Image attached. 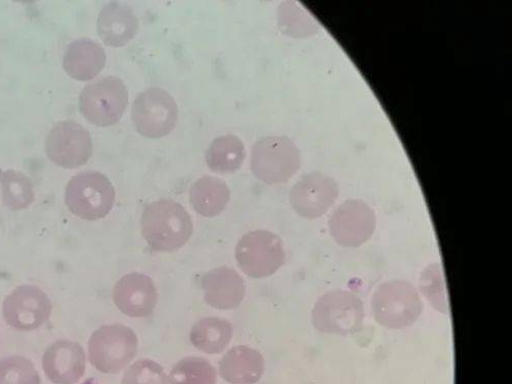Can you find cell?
Instances as JSON below:
<instances>
[{"label":"cell","instance_id":"1","mask_svg":"<svg viewBox=\"0 0 512 384\" xmlns=\"http://www.w3.org/2000/svg\"><path fill=\"white\" fill-rule=\"evenodd\" d=\"M141 227L147 244L158 252L182 248L193 234L189 212L182 204L169 199L150 203L143 212Z\"/></svg>","mask_w":512,"mask_h":384},{"label":"cell","instance_id":"2","mask_svg":"<svg viewBox=\"0 0 512 384\" xmlns=\"http://www.w3.org/2000/svg\"><path fill=\"white\" fill-rule=\"evenodd\" d=\"M301 152L287 137H266L251 149L252 174L267 185L288 182L301 168Z\"/></svg>","mask_w":512,"mask_h":384},{"label":"cell","instance_id":"3","mask_svg":"<svg viewBox=\"0 0 512 384\" xmlns=\"http://www.w3.org/2000/svg\"><path fill=\"white\" fill-rule=\"evenodd\" d=\"M374 319L389 329L412 326L423 311V304L416 288L401 280L378 286L371 302Z\"/></svg>","mask_w":512,"mask_h":384},{"label":"cell","instance_id":"4","mask_svg":"<svg viewBox=\"0 0 512 384\" xmlns=\"http://www.w3.org/2000/svg\"><path fill=\"white\" fill-rule=\"evenodd\" d=\"M115 198L116 192L110 180L95 170L74 176L65 191L68 209L77 218L90 222L107 217Z\"/></svg>","mask_w":512,"mask_h":384},{"label":"cell","instance_id":"5","mask_svg":"<svg viewBox=\"0 0 512 384\" xmlns=\"http://www.w3.org/2000/svg\"><path fill=\"white\" fill-rule=\"evenodd\" d=\"M128 91L118 77L105 76L85 87L79 97V110L92 124L108 127L117 124L126 111Z\"/></svg>","mask_w":512,"mask_h":384},{"label":"cell","instance_id":"6","mask_svg":"<svg viewBox=\"0 0 512 384\" xmlns=\"http://www.w3.org/2000/svg\"><path fill=\"white\" fill-rule=\"evenodd\" d=\"M364 320L365 307L361 298L353 292L344 290L324 294L312 312L315 328L326 334H355L361 330Z\"/></svg>","mask_w":512,"mask_h":384},{"label":"cell","instance_id":"7","mask_svg":"<svg viewBox=\"0 0 512 384\" xmlns=\"http://www.w3.org/2000/svg\"><path fill=\"white\" fill-rule=\"evenodd\" d=\"M138 347V337L130 327L108 325L92 335L89 341V357L98 371L117 374L134 361Z\"/></svg>","mask_w":512,"mask_h":384},{"label":"cell","instance_id":"8","mask_svg":"<svg viewBox=\"0 0 512 384\" xmlns=\"http://www.w3.org/2000/svg\"><path fill=\"white\" fill-rule=\"evenodd\" d=\"M235 254L241 271L253 279L274 275L285 262L281 238L266 230L245 234L238 242Z\"/></svg>","mask_w":512,"mask_h":384},{"label":"cell","instance_id":"9","mask_svg":"<svg viewBox=\"0 0 512 384\" xmlns=\"http://www.w3.org/2000/svg\"><path fill=\"white\" fill-rule=\"evenodd\" d=\"M132 119L141 136L161 139L174 132L179 121V107L172 95L162 89L151 88L135 100Z\"/></svg>","mask_w":512,"mask_h":384},{"label":"cell","instance_id":"10","mask_svg":"<svg viewBox=\"0 0 512 384\" xmlns=\"http://www.w3.org/2000/svg\"><path fill=\"white\" fill-rule=\"evenodd\" d=\"M46 152L50 160L60 167H81L93 156L92 136L87 128L76 121H60L47 137Z\"/></svg>","mask_w":512,"mask_h":384},{"label":"cell","instance_id":"11","mask_svg":"<svg viewBox=\"0 0 512 384\" xmlns=\"http://www.w3.org/2000/svg\"><path fill=\"white\" fill-rule=\"evenodd\" d=\"M52 302L48 294L33 285H23L7 296L4 319L11 328L28 332L40 328L51 318Z\"/></svg>","mask_w":512,"mask_h":384},{"label":"cell","instance_id":"12","mask_svg":"<svg viewBox=\"0 0 512 384\" xmlns=\"http://www.w3.org/2000/svg\"><path fill=\"white\" fill-rule=\"evenodd\" d=\"M375 228L374 211L360 200H349L341 204L329 222L332 238L344 247L362 246L372 237Z\"/></svg>","mask_w":512,"mask_h":384},{"label":"cell","instance_id":"13","mask_svg":"<svg viewBox=\"0 0 512 384\" xmlns=\"http://www.w3.org/2000/svg\"><path fill=\"white\" fill-rule=\"evenodd\" d=\"M337 196L338 188L332 179L310 174L292 187L289 200L298 216L313 220L324 216Z\"/></svg>","mask_w":512,"mask_h":384},{"label":"cell","instance_id":"14","mask_svg":"<svg viewBox=\"0 0 512 384\" xmlns=\"http://www.w3.org/2000/svg\"><path fill=\"white\" fill-rule=\"evenodd\" d=\"M112 298L116 308L124 315L144 318L154 312L158 294L150 277L134 273L122 277L115 284Z\"/></svg>","mask_w":512,"mask_h":384},{"label":"cell","instance_id":"15","mask_svg":"<svg viewBox=\"0 0 512 384\" xmlns=\"http://www.w3.org/2000/svg\"><path fill=\"white\" fill-rule=\"evenodd\" d=\"M205 303L217 310H233L244 300L243 278L232 268L221 267L207 272L201 279Z\"/></svg>","mask_w":512,"mask_h":384},{"label":"cell","instance_id":"16","mask_svg":"<svg viewBox=\"0 0 512 384\" xmlns=\"http://www.w3.org/2000/svg\"><path fill=\"white\" fill-rule=\"evenodd\" d=\"M87 361L83 348L69 340H59L46 351L42 368L55 384H76L84 375Z\"/></svg>","mask_w":512,"mask_h":384},{"label":"cell","instance_id":"17","mask_svg":"<svg viewBox=\"0 0 512 384\" xmlns=\"http://www.w3.org/2000/svg\"><path fill=\"white\" fill-rule=\"evenodd\" d=\"M139 26L140 21L130 7L111 3L100 12L97 29L106 46L121 48L135 38Z\"/></svg>","mask_w":512,"mask_h":384},{"label":"cell","instance_id":"18","mask_svg":"<svg viewBox=\"0 0 512 384\" xmlns=\"http://www.w3.org/2000/svg\"><path fill=\"white\" fill-rule=\"evenodd\" d=\"M107 56L101 45L90 38L71 42L63 58L66 73L78 81H91L105 68Z\"/></svg>","mask_w":512,"mask_h":384},{"label":"cell","instance_id":"19","mask_svg":"<svg viewBox=\"0 0 512 384\" xmlns=\"http://www.w3.org/2000/svg\"><path fill=\"white\" fill-rule=\"evenodd\" d=\"M265 371L263 355L246 346L230 350L220 362L222 378L231 384H254Z\"/></svg>","mask_w":512,"mask_h":384},{"label":"cell","instance_id":"20","mask_svg":"<svg viewBox=\"0 0 512 384\" xmlns=\"http://www.w3.org/2000/svg\"><path fill=\"white\" fill-rule=\"evenodd\" d=\"M189 197L193 209L199 216L215 218L226 209L231 192L223 180L205 176L192 185Z\"/></svg>","mask_w":512,"mask_h":384},{"label":"cell","instance_id":"21","mask_svg":"<svg viewBox=\"0 0 512 384\" xmlns=\"http://www.w3.org/2000/svg\"><path fill=\"white\" fill-rule=\"evenodd\" d=\"M245 158V146L235 135H226L213 140L205 155L208 168L220 175L238 172Z\"/></svg>","mask_w":512,"mask_h":384},{"label":"cell","instance_id":"22","mask_svg":"<svg viewBox=\"0 0 512 384\" xmlns=\"http://www.w3.org/2000/svg\"><path fill=\"white\" fill-rule=\"evenodd\" d=\"M233 337L232 324L222 318H205L198 321L191 330L193 346L208 355L224 352Z\"/></svg>","mask_w":512,"mask_h":384},{"label":"cell","instance_id":"23","mask_svg":"<svg viewBox=\"0 0 512 384\" xmlns=\"http://www.w3.org/2000/svg\"><path fill=\"white\" fill-rule=\"evenodd\" d=\"M5 205L15 211L28 208L35 200L31 180L18 170L7 169L0 173Z\"/></svg>","mask_w":512,"mask_h":384},{"label":"cell","instance_id":"24","mask_svg":"<svg viewBox=\"0 0 512 384\" xmlns=\"http://www.w3.org/2000/svg\"><path fill=\"white\" fill-rule=\"evenodd\" d=\"M168 379L170 384H217L218 373L207 360L188 357L175 365Z\"/></svg>","mask_w":512,"mask_h":384},{"label":"cell","instance_id":"25","mask_svg":"<svg viewBox=\"0 0 512 384\" xmlns=\"http://www.w3.org/2000/svg\"><path fill=\"white\" fill-rule=\"evenodd\" d=\"M278 26L283 34L296 38L311 36L318 30L312 16L294 2H285L279 7Z\"/></svg>","mask_w":512,"mask_h":384},{"label":"cell","instance_id":"26","mask_svg":"<svg viewBox=\"0 0 512 384\" xmlns=\"http://www.w3.org/2000/svg\"><path fill=\"white\" fill-rule=\"evenodd\" d=\"M420 290L430 304L440 313H449L444 271L439 264L426 268L420 278Z\"/></svg>","mask_w":512,"mask_h":384},{"label":"cell","instance_id":"27","mask_svg":"<svg viewBox=\"0 0 512 384\" xmlns=\"http://www.w3.org/2000/svg\"><path fill=\"white\" fill-rule=\"evenodd\" d=\"M34 364L22 356L0 359V384H40Z\"/></svg>","mask_w":512,"mask_h":384},{"label":"cell","instance_id":"28","mask_svg":"<svg viewBox=\"0 0 512 384\" xmlns=\"http://www.w3.org/2000/svg\"><path fill=\"white\" fill-rule=\"evenodd\" d=\"M121 384H169V379L158 363L143 359L128 367Z\"/></svg>","mask_w":512,"mask_h":384},{"label":"cell","instance_id":"29","mask_svg":"<svg viewBox=\"0 0 512 384\" xmlns=\"http://www.w3.org/2000/svg\"><path fill=\"white\" fill-rule=\"evenodd\" d=\"M82 384H98L95 379L85 380Z\"/></svg>","mask_w":512,"mask_h":384}]
</instances>
